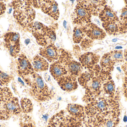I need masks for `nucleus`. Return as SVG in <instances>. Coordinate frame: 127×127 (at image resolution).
<instances>
[{
  "mask_svg": "<svg viewBox=\"0 0 127 127\" xmlns=\"http://www.w3.org/2000/svg\"><path fill=\"white\" fill-rule=\"evenodd\" d=\"M64 112L65 127H80L84 124L86 119L84 107L69 103Z\"/></svg>",
  "mask_w": 127,
  "mask_h": 127,
  "instance_id": "4",
  "label": "nucleus"
},
{
  "mask_svg": "<svg viewBox=\"0 0 127 127\" xmlns=\"http://www.w3.org/2000/svg\"><path fill=\"white\" fill-rule=\"evenodd\" d=\"M13 97L9 88L7 86L0 88V106Z\"/></svg>",
  "mask_w": 127,
  "mask_h": 127,
  "instance_id": "24",
  "label": "nucleus"
},
{
  "mask_svg": "<svg viewBox=\"0 0 127 127\" xmlns=\"http://www.w3.org/2000/svg\"><path fill=\"white\" fill-rule=\"evenodd\" d=\"M112 59L115 62H120L124 61L123 52L121 50L112 51L110 53Z\"/></svg>",
  "mask_w": 127,
  "mask_h": 127,
  "instance_id": "28",
  "label": "nucleus"
},
{
  "mask_svg": "<svg viewBox=\"0 0 127 127\" xmlns=\"http://www.w3.org/2000/svg\"><path fill=\"white\" fill-rule=\"evenodd\" d=\"M115 63L110 53H108L105 54L102 57L100 62V65L101 70L108 72L113 69Z\"/></svg>",
  "mask_w": 127,
  "mask_h": 127,
  "instance_id": "21",
  "label": "nucleus"
},
{
  "mask_svg": "<svg viewBox=\"0 0 127 127\" xmlns=\"http://www.w3.org/2000/svg\"><path fill=\"white\" fill-rule=\"evenodd\" d=\"M49 27L38 21H33L28 25L27 29L31 33L37 43L41 45Z\"/></svg>",
  "mask_w": 127,
  "mask_h": 127,
  "instance_id": "10",
  "label": "nucleus"
},
{
  "mask_svg": "<svg viewBox=\"0 0 127 127\" xmlns=\"http://www.w3.org/2000/svg\"><path fill=\"white\" fill-rule=\"evenodd\" d=\"M121 19L124 21H127V8H125L122 10L120 16Z\"/></svg>",
  "mask_w": 127,
  "mask_h": 127,
  "instance_id": "32",
  "label": "nucleus"
},
{
  "mask_svg": "<svg viewBox=\"0 0 127 127\" xmlns=\"http://www.w3.org/2000/svg\"><path fill=\"white\" fill-rule=\"evenodd\" d=\"M48 127H50V126H48Z\"/></svg>",
  "mask_w": 127,
  "mask_h": 127,
  "instance_id": "37",
  "label": "nucleus"
},
{
  "mask_svg": "<svg viewBox=\"0 0 127 127\" xmlns=\"http://www.w3.org/2000/svg\"><path fill=\"white\" fill-rule=\"evenodd\" d=\"M20 106L22 112L25 114L31 113L33 110V105L32 101L27 98H23L21 99Z\"/></svg>",
  "mask_w": 127,
  "mask_h": 127,
  "instance_id": "25",
  "label": "nucleus"
},
{
  "mask_svg": "<svg viewBox=\"0 0 127 127\" xmlns=\"http://www.w3.org/2000/svg\"><path fill=\"white\" fill-rule=\"evenodd\" d=\"M99 19L103 22L117 21L119 19L116 12L110 7L106 5L98 15Z\"/></svg>",
  "mask_w": 127,
  "mask_h": 127,
  "instance_id": "17",
  "label": "nucleus"
},
{
  "mask_svg": "<svg viewBox=\"0 0 127 127\" xmlns=\"http://www.w3.org/2000/svg\"><path fill=\"white\" fill-rule=\"evenodd\" d=\"M102 26L107 33L110 35H116L119 32H123L127 27L124 22H119V21L103 22Z\"/></svg>",
  "mask_w": 127,
  "mask_h": 127,
  "instance_id": "16",
  "label": "nucleus"
},
{
  "mask_svg": "<svg viewBox=\"0 0 127 127\" xmlns=\"http://www.w3.org/2000/svg\"><path fill=\"white\" fill-rule=\"evenodd\" d=\"M22 112L18 98L13 96L0 106V120L7 121Z\"/></svg>",
  "mask_w": 127,
  "mask_h": 127,
  "instance_id": "7",
  "label": "nucleus"
},
{
  "mask_svg": "<svg viewBox=\"0 0 127 127\" xmlns=\"http://www.w3.org/2000/svg\"><path fill=\"white\" fill-rule=\"evenodd\" d=\"M86 36L84 26H77L73 30L72 39L74 43H80Z\"/></svg>",
  "mask_w": 127,
  "mask_h": 127,
  "instance_id": "22",
  "label": "nucleus"
},
{
  "mask_svg": "<svg viewBox=\"0 0 127 127\" xmlns=\"http://www.w3.org/2000/svg\"><path fill=\"white\" fill-rule=\"evenodd\" d=\"M24 80L30 87V95L37 102H46L54 97L55 92L49 88L42 77L36 72H34Z\"/></svg>",
  "mask_w": 127,
  "mask_h": 127,
  "instance_id": "2",
  "label": "nucleus"
},
{
  "mask_svg": "<svg viewBox=\"0 0 127 127\" xmlns=\"http://www.w3.org/2000/svg\"><path fill=\"white\" fill-rule=\"evenodd\" d=\"M55 28L53 26L49 27L47 33L41 46L45 47L51 44H54L56 38Z\"/></svg>",
  "mask_w": 127,
  "mask_h": 127,
  "instance_id": "23",
  "label": "nucleus"
},
{
  "mask_svg": "<svg viewBox=\"0 0 127 127\" xmlns=\"http://www.w3.org/2000/svg\"><path fill=\"white\" fill-rule=\"evenodd\" d=\"M77 1L72 13V21L77 26H84L91 23L92 13L84 0Z\"/></svg>",
  "mask_w": 127,
  "mask_h": 127,
  "instance_id": "6",
  "label": "nucleus"
},
{
  "mask_svg": "<svg viewBox=\"0 0 127 127\" xmlns=\"http://www.w3.org/2000/svg\"><path fill=\"white\" fill-rule=\"evenodd\" d=\"M4 45L9 51L10 56L16 58L21 50L20 36L17 32H9L4 36Z\"/></svg>",
  "mask_w": 127,
  "mask_h": 127,
  "instance_id": "8",
  "label": "nucleus"
},
{
  "mask_svg": "<svg viewBox=\"0 0 127 127\" xmlns=\"http://www.w3.org/2000/svg\"><path fill=\"white\" fill-rule=\"evenodd\" d=\"M12 4L14 10V18L19 25L27 29L35 18V10L31 5L29 0H14Z\"/></svg>",
  "mask_w": 127,
  "mask_h": 127,
  "instance_id": "3",
  "label": "nucleus"
},
{
  "mask_svg": "<svg viewBox=\"0 0 127 127\" xmlns=\"http://www.w3.org/2000/svg\"><path fill=\"white\" fill-rule=\"evenodd\" d=\"M50 72L52 77L56 80L68 74L65 67L58 60L53 63L51 65Z\"/></svg>",
  "mask_w": 127,
  "mask_h": 127,
  "instance_id": "18",
  "label": "nucleus"
},
{
  "mask_svg": "<svg viewBox=\"0 0 127 127\" xmlns=\"http://www.w3.org/2000/svg\"><path fill=\"white\" fill-rule=\"evenodd\" d=\"M6 10V4L3 1H0V16L5 12Z\"/></svg>",
  "mask_w": 127,
  "mask_h": 127,
  "instance_id": "33",
  "label": "nucleus"
},
{
  "mask_svg": "<svg viewBox=\"0 0 127 127\" xmlns=\"http://www.w3.org/2000/svg\"><path fill=\"white\" fill-rule=\"evenodd\" d=\"M39 54L50 63H53L59 59V50L54 44L40 47Z\"/></svg>",
  "mask_w": 127,
  "mask_h": 127,
  "instance_id": "13",
  "label": "nucleus"
},
{
  "mask_svg": "<svg viewBox=\"0 0 127 127\" xmlns=\"http://www.w3.org/2000/svg\"><path fill=\"white\" fill-rule=\"evenodd\" d=\"M101 69L98 65H96L92 69L81 73L77 78L79 84L85 89V94L82 98L83 102L88 103L100 95L101 85L107 72Z\"/></svg>",
  "mask_w": 127,
  "mask_h": 127,
  "instance_id": "1",
  "label": "nucleus"
},
{
  "mask_svg": "<svg viewBox=\"0 0 127 127\" xmlns=\"http://www.w3.org/2000/svg\"><path fill=\"white\" fill-rule=\"evenodd\" d=\"M100 59L99 55L93 52H87L81 55L78 59L83 68L91 69L97 65Z\"/></svg>",
  "mask_w": 127,
  "mask_h": 127,
  "instance_id": "15",
  "label": "nucleus"
},
{
  "mask_svg": "<svg viewBox=\"0 0 127 127\" xmlns=\"http://www.w3.org/2000/svg\"><path fill=\"white\" fill-rule=\"evenodd\" d=\"M103 89L105 93L111 94L115 90V85L112 81H109L104 83L103 85Z\"/></svg>",
  "mask_w": 127,
  "mask_h": 127,
  "instance_id": "29",
  "label": "nucleus"
},
{
  "mask_svg": "<svg viewBox=\"0 0 127 127\" xmlns=\"http://www.w3.org/2000/svg\"><path fill=\"white\" fill-rule=\"evenodd\" d=\"M125 4H126V6H127V0L125 1Z\"/></svg>",
  "mask_w": 127,
  "mask_h": 127,
  "instance_id": "36",
  "label": "nucleus"
},
{
  "mask_svg": "<svg viewBox=\"0 0 127 127\" xmlns=\"http://www.w3.org/2000/svg\"><path fill=\"white\" fill-rule=\"evenodd\" d=\"M1 87H1V86H0V88H1Z\"/></svg>",
  "mask_w": 127,
  "mask_h": 127,
  "instance_id": "38",
  "label": "nucleus"
},
{
  "mask_svg": "<svg viewBox=\"0 0 127 127\" xmlns=\"http://www.w3.org/2000/svg\"><path fill=\"white\" fill-rule=\"evenodd\" d=\"M19 123L21 127H35L31 118L27 114L21 118Z\"/></svg>",
  "mask_w": 127,
  "mask_h": 127,
  "instance_id": "27",
  "label": "nucleus"
},
{
  "mask_svg": "<svg viewBox=\"0 0 127 127\" xmlns=\"http://www.w3.org/2000/svg\"><path fill=\"white\" fill-rule=\"evenodd\" d=\"M119 122V118L109 119L103 122L100 127H116Z\"/></svg>",
  "mask_w": 127,
  "mask_h": 127,
  "instance_id": "30",
  "label": "nucleus"
},
{
  "mask_svg": "<svg viewBox=\"0 0 127 127\" xmlns=\"http://www.w3.org/2000/svg\"><path fill=\"white\" fill-rule=\"evenodd\" d=\"M60 88L63 91L69 92L76 90L78 87L77 78L66 75L56 80Z\"/></svg>",
  "mask_w": 127,
  "mask_h": 127,
  "instance_id": "12",
  "label": "nucleus"
},
{
  "mask_svg": "<svg viewBox=\"0 0 127 127\" xmlns=\"http://www.w3.org/2000/svg\"><path fill=\"white\" fill-rule=\"evenodd\" d=\"M59 53L58 60L65 67L67 74L76 78L78 77L83 71V67L80 62L74 59L71 54L64 49H60Z\"/></svg>",
  "mask_w": 127,
  "mask_h": 127,
  "instance_id": "5",
  "label": "nucleus"
},
{
  "mask_svg": "<svg viewBox=\"0 0 127 127\" xmlns=\"http://www.w3.org/2000/svg\"><path fill=\"white\" fill-rule=\"evenodd\" d=\"M92 13V15L97 16L106 6L104 0H84Z\"/></svg>",
  "mask_w": 127,
  "mask_h": 127,
  "instance_id": "20",
  "label": "nucleus"
},
{
  "mask_svg": "<svg viewBox=\"0 0 127 127\" xmlns=\"http://www.w3.org/2000/svg\"><path fill=\"white\" fill-rule=\"evenodd\" d=\"M39 3L40 9L42 12L56 21L59 19L60 11L56 1L54 0H39Z\"/></svg>",
  "mask_w": 127,
  "mask_h": 127,
  "instance_id": "11",
  "label": "nucleus"
},
{
  "mask_svg": "<svg viewBox=\"0 0 127 127\" xmlns=\"http://www.w3.org/2000/svg\"><path fill=\"white\" fill-rule=\"evenodd\" d=\"M13 79L12 75L8 74L0 70V86L4 87L8 86Z\"/></svg>",
  "mask_w": 127,
  "mask_h": 127,
  "instance_id": "26",
  "label": "nucleus"
},
{
  "mask_svg": "<svg viewBox=\"0 0 127 127\" xmlns=\"http://www.w3.org/2000/svg\"><path fill=\"white\" fill-rule=\"evenodd\" d=\"M32 64L34 71L36 73L47 71L49 68V63L48 61L38 54L33 57Z\"/></svg>",
  "mask_w": 127,
  "mask_h": 127,
  "instance_id": "19",
  "label": "nucleus"
},
{
  "mask_svg": "<svg viewBox=\"0 0 127 127\" xmlns=\"http://www.w3.org/2000/svg\"><path fill=\"white\" fill-rule=\"evenodd\" d=\"M93 40L90 39L87 37L84 38L81 42L80 46L82 48V49L84 50H87L92 45Z\"/></svg>",
  "mask_w": 127,
  "mask_h": 127,
  "instance_id": "31",
  "label": "nucleus"
},
{
  "mask_svg": "<svg viewBox=\"0 0 127 127\" xmlns=\"http://www.w3.org/2000/svg\"><path fill=\"white\" fill-rule=\"evenodd\" d=\"M29 1L31 6L37 9L40 8L39 0H29Z\"/></svg>",
  "mask_w": 127,
  "mask_h": 127,
  "instance_id": "34",
  "label": "nucleus"
},
{
  "mask_svg": "<svg viewBox=\"0 0 127 127\" xmlns=\"http://www.w3.org/2000/svg\"><path fill=\"white\" fill-rule=\"evenodd\" d=\"M16 64L18 75L23 80L35 72L32 65L24 54L19 55Z\"/></svg>",
  "mask_w": 127,
  "mask_h": 127,
  "instance_id": "9",
  "label": "nucleus"
},
{
  "mask_svg": "<svg viewBox=\"0 0 127 127\" xmlns=\"http://www.w3.org/2000/svg\"><path fill=\"white\" fill-rule=\"evenodd\" d=\"M124 56L125 60L127 62V50H126L125 51Z\"/></svg>",
  "mask_w": 127,
  "mask_h": 127,
  "instance_id": "35",
  "label": "nucleus"
},
{
  "mask_svg": "<svg viewBox=\"0 0 127 127\" xmlns=\"http://www.w3.org/2000/svg\"><path fill=\"white\" fill-rule=\"evenodd\" d=\"M86 35L92 40H102L105 38L106 34L103 29L93 23L84 25Z\"/></svg>",
  "mask_w": 127,
  "mask_h": 127,
  "instance_id": "14",
  "label": "nucleus"
}]
</instances>
